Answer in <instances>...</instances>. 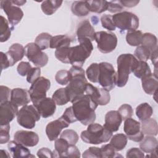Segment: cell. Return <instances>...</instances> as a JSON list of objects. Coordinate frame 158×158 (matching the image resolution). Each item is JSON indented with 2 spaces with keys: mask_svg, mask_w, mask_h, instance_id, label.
I'll list each match as a JSON object with an SVG mask.
<instances>
[{
  "mask_svg": "<svg viewBox=\"0 0 158 158\" xmlns=\"http://www.w3.org/2000/svg\"><path fill=\"white\" fill-rule=\"evenodd\" d=\"M69 72L70 80L65 88L69 102L73 103L84 95L88 83L85 77V72L81 67L72 66Z\"/></svg>",
  "mask_w": 158,
  "mask_h": 158,
  "instance_id": "cell-1",
  "label": "cell"
},
{
  "mask_svg": "<svg viewBox=\"0 0 158 158\" xmlns=\"http://www.w3.org/2000/svg\"><path fill=\"white\" fill-rule=\"evenodd\" d=\"M98 106L91 98L86 94L73 102L72 107L77 121L84 125H88L96 120L95 110Z\"/></svg>",
  "mask_w": 158,
  "mask_h": 158,
  "instance_id": "cell-2",
  "label": "cell"
},
{
  "mask_svg": "<svg viewBox=\"0 0 158 158\" xmlns=\"http://www.w3.org/2000/svg\"><path fill=\"white\" fill-rule=\"evenodd\" d=\"M79 45L70 47L69 54V64L72 66L81 67L93 49L91 41L87 38H78Z\"/></svg>",
  "mask_w": 158,
  "mask_h": 158,
  "instance_id": "cell-3",
  "label": "cell"
},
{
  "mask_svg": "<svg viewBox=\"0 0 158 158\" xmlns=\"http://www.w3.org/2000/svg\"><path fill=\"white\" fill-rule=\"evenodd\" d=\"M112 136V132L107 130L99 123H90L86 130L81 133L80 138L83 141L88 144H99L108 142Z\"/></svg>",
  "mask_w": 158,
  "mask_h": 158,
  "instance_id": "cell-4",
  "label": "cell"
},
{
  "mask_svg": "<svg viewBox=\"0 0 158 158\" xmlns=\"http://www.w3.org/2000/svg\"><path fill=\"white\" fill-rule=\"evenodd\" d=\"M137 59L131 54H122L117 57V73L116 85L118 87H123L127 84L129 74L133 72Z\"/></svg>",
  "mask_w": 158,
  "mask_h": 158,
  "instance_id": "cell-5",
  "label": "cell"
},
{
  "mask_svg": "<svg viewBox=\"0 0 158 158\" xmlns=\"http://www.w3.org/2000/svg\"><path fill=\"white\" fill-rule=\"evenodd\" d=\"M41 115L34 105L23 106L17 114V121L20 126L25 128L32 129L36 122L39 121Z\"/></svg>",
  "mask_w": 158,
  "mask_h": 158,
  "instance_id": "cell-6",
  "label": "cell"
},
{
  "mask_svg": "<svg viewBox=\"0 0 158 158\" xmlns=\"http://www.w3.org/2000/svg\"><path fill=\"white\" fill-rule=\"evenodd\" d=\"M112 20L115 26L120 29V32L127 30L131 31L136 30L139 27V18L133 13L123 11L112 15Z\"/></svg>",
  "mask_w": 158,
  "mask_h": 158,
  "instance_id": "cell-7",
  "label": "cell"
},
{
  "mask_svg": "<svg viewBox=\"0 0 158 158\" xmlns=\"http://www.w3.org/2000/svg\"><path fill=\"white\" fill-rule=\"evenodd\" d=\"M99 84L107 91L114 89L116 85L117 73L112 65L109 62H102L99 64Z\"/></svg>",
  "mask_w": 158,
  "mask_h": 158,
  "instance_id": "cell-8",
  "label": "cell"
},
{
  "mask_svg": "<svg viewBox=\"0 0 158 158\" xmlns=\"http://www.w3.org/2000/svg\"><path fill=\"white\" fill-rule=\"evenodd\" d=\"M50 86L51 81L44 77H40L31 83L28 91L31 101L35 106L46 98V92L49 89Z\"/></svg>",
  "mask_w": 158,
  "mask_h": 158,
  "instance_id": "cell-9",
  "label": "cell"
},
{
  "mask_svg": "<svg viewBox=\"0 0 158 158\" xmlns=\"http://www.w3.org/2000/svg\"><path fill=\"white\" fill-rule=\"evenodd\" d=\"M94 40L99 51L104 54L113 51L117 45V37L114 33L106 31L95 32Z\"/></svg>",
  "mask_w": 158,
  "mask_h": 158,
  "instance_id": "cell-10",
  "label": "cell"
},
{
  "mask_svg": "<svg viewBox=\"0 0 158 158\" xmlns=\"http://www.w3.org/2000/svg\"><path fill=\"white\" fill-rule=\"evenodd\" d=\"M25 55L37 67H43L48 62V55L35 43H30L25 46Z\"/></svg>",
  "mask_w": 158,
  "mask_h": 158,
  "instance_id": "cell-11",
  "label": "cell"
},
{
  "mask_svg": "<svg viewBox=\"0 0 158 158\" xmlns=\"http://www.w3.org/2000/svg\"><path fill=\"white\" fill-rule=\"evenodd\" d=\"M0 7L7 15L8 22L10 24L12 30H13L14 26L20 22L23 16L22 10L15 6L12 1H1Z\"/></svg>",
  "mask_w": 158,
  "mask_h": 158,
  "instance_id": "cell-12",
  "label": "cell"
},
{
  "mask_svg": "<svg viewBox=\"0 0 158 158\" xmlns=\"http://www.w3.org/2000/svg\"><path fill=\"white\" fill-rule=\"evenodd\" d=\"M123 131L127 138L133 141L140 142L144 138V134L141 128V123L131 117L125 120Z\"/></svg>",
  "mask_w": 158,
  "mask_h": 158,
  "instance_id": "cell-13",
  "label": "cell"
},
{
  "mask_svg": "<svg viewBox=\"0 0 158 158\" xmlns=\"http://www.w3.org/2000/svg\"><path fill=\"white\" fill-rule=\"evenodd\" d=\"M85 93L88 94L98 105H107L110 100L109 91L104 88H98L90 83L86 85Z\"/></svg>",
  "mask_w": 158,
  "mask_h": 158,
  "instance_id": "cell-14",
  "label": "cell"
},
{
  "mask_svg": "<svg viewBox=\"0 0 158 158\" xmlns=\"http://www.w3.org/2000/svg\"><path fill=\"white\" fill-rule=\"evenodd\" d=\"M18 106L7 101L0 104V123L4 125L9 123L18 113Z\"/></svg>",
  "mask_w": 158,
  "mask_h": 158,
  "instance_id": "cell-15",
  "label": "cell"
},
{
  "mask_svg": "<svg viewBox=\"0 0 158 158\" xmlns=\"http://www.w3.org/2000/svg\"><path fill=\"white\" fill-rule=\"evenodd\" d=\"M70 123L62 117L49 122L46 127V133L49 141L56 140L60 134L63 128H67Z\"/></svg>",
  "mask_w": 158,
  "mask_h": 158,
  "instance_id": "cell-16",
  "label": "cell"
},
{
  "mask_svg": "<svg viewBox=\"0 0 158 158\" xmlns=\"http://www.w3.org/2000/svg\"><path fill=\"white\" fill-rule=\"evenodd\" d=\"M14 138V140L27 147H33L39 142L38 134L31 131L19 130L15 133Z\"/></svg>",
  "mask_w": 158,
  "mask_h": 158,
  "instance_id": "cell-17",
  "label": "cell"
},
{
  "mask_svg": "<svg viewBox=\"0 0 158 158\" xmlns=\"http://www.w3.org/2000/svg\"><path fill=\"white\" fill-rule=\"evenodd\" d=\"M10 101L17 106L27 105L31 101L29 91L20 88L12 89L11 90Z\"/></svg>",
  "mask_w": 158,
  "mask_h": 158,
  "instance_id": "cell-18",
  "label": "cell"
},
{
  "mask_svg": "<svg viewBox=\"0 0 158 158\" xmlns=\"http://www.w3.org/2000/svg\"><path fill=\"white\" fill-rule=\"evenodd\" d=\"M7 148L12 157L14 158L34 157V156L31 155L30 151L25 146L15 140L9 141L7 144Z\"/></svg>",
  "mask_w": 158,
  "mask_h": 158,
  "instance_id": "cell-19",
  "label": "cell"
},
{
  "mask_svg": "<svg viewBox=\"0 0 158 158\" xmlns=\"http://www.w3.org/2000/svg\"><path fill=\"white\" fill-rule=\"evenodd\" d=\"M122 118L117 110H110L105 115L104 127L111 132L117 131L122 123Z\"/></svg>",
  "mask_w": 158,
  "mask_h": 158,
  "instance_id": "cell-20",
  "label": "cell"
},
{
  "mask_svg": "<svg viewBox=\"0 0 158 158\" xmlns=\"http://www.w3.org/2000/svg\"><path fill=\"white\" fill-rule=\"evenodd\" d=\"M43 118L52 116L56 109V104L52 98H45L35 106Z\"/></svg>",
  "mask_w": 158,
  "mask_h": 158,
  "instance_id": "cell-21",
  "label": "cell"
},
{
  "mask_svg": "<svg viewBox=\"0 0 158 158\" xmlns=\"http://www.w3.org/2000/svg\"><path fill=\"white\" fill-rule=\"evenodd\" d=\"M6 54L9 59L11 67L23 59L25 56V48L20 44L14 43L10 46L8 51Z\"/></svg>",
  "mask_w": 158,
  "mask_h": 158,
  "instance_id": "cell-22",
  "label": "cell"
},
{
  "mask_svg": "<svg viewBox=\"0 0 158 158\" xmlns=\"http://www.w3.org/2000/svg\"><path fill=\"white\" fill-rule=\"evenodd\" d=\"M94 29L88 20H84L79 23L77 30L78 38H87L92 41L94 40Z\"/></svg>",
  "mask_w": 158,
  "mask_h": 158,
  "instance_id": "cell-23",
  "label": "cell"
},
{
  "mask_svg": "<svg viewBox=\"0 0 158 158\" xmlns=\"http://www.w3.org/2000/svg\"><path fill=\"white\" fill-rule=\"evenodd\" d=\"M141 83L143 89L146 93L152 95L157 91L158 86L157 77L154 73L141 78Z\"/></svg>",
  "mask_w": 158,
  "mask_h": 158,
  "instance_id": "cell-24",
  "label": "cell"
},
{
  "mask_svg": "<svg viewBox=\"0 0 158 158\" xmlns=\"http://www.w3.org/2000/svg\"><path fill=\"white\" fill-rule=\"evenodd\" d=\"M141 128L144 135L147 136H156L158 133V125L157 121L149 118L141 123Z\"/></svg>",
  "mask_w": 158,
  "mask_h": 158,
  "instance_id": "cell-25",
  "label": "cell"
},
{
  "mask_svg": "<svg viewBox=\"0 0 158 158\" xmlns=\"http://www.w3.org/2000/svg\"><path fill=\"white\" fill-rule=\"evenodd\" d=\"M139 148L146 153H152L157 149V140L153 136H147L140 141Z\"/></svg>",
  "mask_w": 158,
  "mask_h": 158,
  "instance_id": "cell-26",
  "label": "cell"
},
{
  "mask_svg": "<svg viewBox=\"0 0 158 158\" xmlns=\"http://www.w3.org/2000/svg\"><path fill=\"white\" fill-rule=\"evenodd\" d=\"M71 10L74 15L78 17L86 16L90 12L87 1H74L72 4Z\"/></svg>",
  "mask_w": 158,
  "mask_h": 158,
  "instance_id": "cell-27",
  "label": "cell"
},
{
  "mask_svg": "<svg viewBox=\"0 0 158 158\" xmlns=\"http://www.w3.org/2000/svg\"><path fill=\"white\" fill-rule=\"evenodd\" d=\"M152 113V107L147 102L141 103L136 108V115L141 122L151 118Z\"/></svg>",
  "mask_w": 158,
  "mask_h": 158,
  "instance_id": "cell-28",
  "label": "cell"
},
{
  "mask_svg": "<svg viewBox=\"0 0 158 158\" xmlns=\"http://www.w3.org/2000/svg\"><path fill=\"white\" fill-rule=\"evenodd\" d=\"M62 1L47 0L42 2L41 8L44 14L47 15H51L61 6Z\"/></svg>",
  "mask_w": 158,
  "mask_h": 158,
  "instance_id": "cell-29",
  "label": "cell"
},
{
  "mask_svg": "<svg viewBox=\"0 0 158 158\" xmlns=\"http://www.w3.org/2000/svg\"><path fill=\"white\" fill-rule=\"evenodd\" d=\"M132 72L135 77L141 79L152 73L150 67L148 63L141 60H138V62L133 69Z\"/></svg>",
  "mask_w": 158,
  "mask_h": 158,
  "instance_id": "cell-30",
  "label": "cell"
},
{
  "mask_svg": "<svg viewBox=\"0 0 158 158\" xmlns=\"http://www.w3.org/2000/svg\"><path fill=\"white\" fill-rule=\"evenodd\" d=\"M69 146V143L64 138H57L54 142L55 149L53 151L54 157H65Z\"/></svg>",
  "mask_w": 158,
  "mask_h": 158,
  "instance_id": "cell-31",
  "label": "cell"
},
{
  "mask_svg": "<svg viewBox=\"0 0 158 158\" xmlns=\"http://www.w3.org/2000/svg\"><path fill=\"white\" fill-rule=\"evenodd\" d=\"M70 43L71 40L69 36L64 35H56L52 37L50 48L52 49H58L63 47H69Z\"/></svg>",
  "mask_w": 158,
  "mask_h": 158,
  "instance_id": "cell-32",
  "label": "cell"
},
{
  "mask_svg": "<svg viewBox=\"0 0 158 158\" xmlns=\"http://www.w3.org/2000/svg\"><path fill=\"white\" fill-rule=\"evenodd\" d=\"M127 136L123 133H117L112 136L110 144L116 151L122 150L127 144Z\"/></svg>",
  "mask_w": 158,
  "mask_h": 158,
  "instance_id": "cell-33",
  "label": "cell"
},
{
  "mask_svg": "<svg viewBox=\"0 0 158 158\" xmlns=\"http://www.w3.org/2000/svg\"><path fill=\"white\" fill-rule=\"evenodd\" d=\"M141 44L148 48L152 52L157 49V38L151 33H145L143 35Z\"/></svg>",
  "mask_w": 158,
  "mask_h": 158,
  "instance_id": "cell-34",
  "label": "cell"
},
{
  "mask_svg": "<svg viewBox=\"0 0 158 158\" xmlns=\"http://www.w3.org/2000/svg\"><path fill=\"white\" fill-rule=\"evenodd\" d=\"M11 27L9 26V22L1 15L0 21V41L1 43L7 41L10 37L11 35Z\"/></svg>",
  "mask_w": 158,
  "mask_h": 158,
  "instance_id": "cell-35",
  "label": "cell"
},
{
  "mask_svg": "<svg viewBox=\"0 0 158 158\" xmlns=\"http://www.w3.org/2000/svg\"><path fill=\"white\" fill-rule=\"evenodd\" d=\"M143 35L140 30L128 31L126 35L127 43L131 46H138L141 43Z\"/></svg>",
  "mask_w": 158,
  "mask_h": 158,
  "instance_id": "cell-36",
  "label": "cell"
},
{
  "mask_svg": "<svg viewBox=\"0 0 158 158\" xmlns=\"http://www.w3.org/2000/svg\"><path fill=\"white\" fill-rule=\"evenodd\" d=\"M89 4V11L95 13H102L107 10L108 1L103 0L87 1Z\"/></svg>",
  "mask_w": 158,
  "mask_h": 158,
  "instance_id": "cell-37",
  "label": "cell"
},
{
  "mask_svg": "<svg viewBox=\"0 0 158 158\" xmlns=\"http://www.w3.org/2000/svg\"><path fill=\"white\" fill-rule=\"evenodd\" d=\"M52 36L48 33H41L35 38V43L41 49L44 50L50 48Z\"/></svg>",
  "mask_w": 158,
  "mask_h": 158,
  "instance_id": "cell-38",
  "label": "cell"
},
{
  "mask_svg": "<svg viewBox=\"0 0 158 158\" xmlns=\"http://www.w3.org/2000/svg\"><path fill=\"white\" fill-rule=\"evenodd\" d=\"M52 99L54 100L56 104L59 106L65 105L68 102H69V99L67 97L65 88H61L57 89L53 93Z\"/></svg>",
  "mask_w": 158,
  "mask_h": 158,
  "instance_id": "cell-39",
  "label": "cell"
},
{
  "mask_svg": "<svg viewBox=\"0 0 158 158\" xmlns=\"http://www.w3.org/2000/svg\"><path fill=\"white\" fill-rule=\"evenodd\" d=\"M99 72V64L92 63L87 68L86 70V74L90 81L93 83H98Z\"/></svg>",
  "mask_w": 158,
  "mask_h": 158,
  "instance_id": "cell-40",
  "label": "cell"
},
{
  "mask_svg": "<svg viewBox=\"0 0 158 158\" xmlns=\"http://www.w3.org/2000/svg\"><path fill=\"white\" fill-rule=\"evenodd\" d=\"M151 53V51L148 48L143 45L137 46L134 52L135 57L136 58L139 60L144 62H146L150 58Z\"/></svg>",
  "mask_w": 158,
  "mask_h": 158,
  "instance_id": "cell-41",
  "label": "cell"
},
{
  "mask_svg": "<svg viewBox=\"0 0 158 158\" xmlns=\"http://www.w3.org/2000/svg\"><path fill=\"white\" fill-rule=\"evenodd\" d=\"M60 138L65 139L69 144H75L79 139L77 133L73 130L66 129L60 134Z\"/></svg>",
  "mask_w": 158,
  "mask_h": 158,
  "instance_id": "cell-42",
  "label": "cell"
},
{
  "mask_svg": "<svg viewBox=\"0 0 158 158\" xmlns=\"http://www.w3.org/2000/svg\"><path fill=\"white\" fill-rule=\"evenodd\" d=\"M69 47H63L56 49L55 51V57L56 59L64 64H69Z\"/></svg>",
  "mask_w": 158,
  "mask_h": 158,
  "instance_id": "cell-43",
  "label": "cell"
},
{
  "mask_svg": "<svg viewBox=\"0 0 158 158\" xmlns=\"http://www.w3.org/2000/svg\"><path fill=\"white\" fill-rule=\"evenodd\" d=\"M56 81L61 85H67L70 80V75L69 70H60L55 75Z\"/></svg>",
  "mask_w": 158,
  "mask_h": 158,
  "instance_id": "cell-44",
  "label": "cell"
},
{
  "mask_svg": "<svg viewBox=\"0 0 158 158\" xmlns=\"http://www.w3.org/2000/svg\"><path fill=\"white\" fill-rule=\"evenodd\" d=\"M101 151L102 157L104 158H112L117 157L118 156L122 157V156L117 154V153L115 152L116 151L110 144H107L102 146L101 148Z\"/></svg>",
  "mask_w": 158,
  "mask_h": 158,
  "instance_id": "cell-45",
  "label": "cell"
},
{
  "mask_svg": "<svg viewBox=\"0 0 158 158\" xmlns=\"http://www.w3.org/2000/svg\"><path fill=\"white\" fill-rule=\"evenodd\" d=\"M101 22L102 27L109 31L115 30L116 27L112 20V15L108 14H104L101 17Z\"/></svg>",
  "mask_w": 158,
  "mask_h": 158,
  "instance_id": "cell-46",
  "label": "cell"
},
{
  "mask_svg": "<svg viewBox=\"0 0 158 158\" xmlns=\"http://www.w3.org/2000/svg\"><path fill=\"white\" fill-rule=\"evenodd\" d=\"M117 111L120 115L122 120H125L128 118H130L133 114L132 107L128 104H123L120 106Z\"/></svg>",
  "mask_w": 158,
  "mask_h": 158,
  "instance_id": "cell-47",
  "label": "cell"
},
{
  "mask_svg": "<svg viewBox=\"0 0 158 158\" xmlns=\"http://www.w3.org/2000/svg\"><path fill=\"white\" fill-rule=\"evenodd\" d=\"M9 123L0 126V143L3 144L7 143L10 139Z\"/></svg>",
  "mask_w": 158,
  "mask_h": 158,
  "instance_id": "cell-48",
  "label": "cell"
},
{
  "mask_svg": "<svg viewBox=\"0 0 158 158\" xmlns=\"http://www.w3.org/2000/svg\"><path fill=\"white\" fill-rule=\"evenodd\" d=\"M82 157L84 158L88 157H96L101 158L102 157L101 148L98 147H89L86 149L82 155Z\"/></svg>",
  "mask_w": 158,
  "mask_h": 158,
  "instance_id": "cell-49",
  "label": "cell"
},
{
  "mask_svg": "<svg viewBox=\"0 0 158 158\" xmlns=\"http://www.w3.org/2000/svg\"><path fill=\"white\" fill-rule=\"evenodd\" d=\"M31 69H32V67L29 62H21L17 65V71L20 75L24 77L28 75V73H29V72Z\"/></svg>",
  "mask_w": 158,
  "mask_h": 158,
  "instance_id": "cell-50",
  "label": "cell"
},
{
  "mask_svg": "<svg viewBox=\"0 0 158 158\" xmlns=\"http://www.w3.org/2000/svg\"><path fill=\"white\" fill-rule=\"evenodd\" d=\"M41 69L40 67H32L27 75V81L29 83H32L40 77Z\"/></svg>",
  "mask_w": 158,
  "mask_h": 158,
  "instance_id": "cell-51",
  "label": "cell"
},
{
  "mask_svg": "<svg viewBox=\"0 0 158 158\" xmlns=\"http://www.w3.org/2000/svg\"><path fill=\"white\" fill-rule=\"evenodd\" d=\"M123 7L121 4L120 1H111L108 2L107 10L111 13L120 12L122 10Z\"/></svg>",
  "mask_w": 158,
  "mask_h": 158,
  "instance_id": "cell-52",
  "label": "cell"
},
{
  "mask_svg": "<svg viewBox=\"0 0 158 158\" xmlns=\"http://www.w3.org/2000/svg\"><path fill=\"white\" fill-rule=\"evenodd\" d=\"M64 120H65L69 123H73L77 121L72 109V107H68L64 111L63 115L61 116Z\"/></svg>",
  "mask_w": 158,
  "mask_h": 158,
  "instance_id": "cell-53",
  "label": "cell"
},
{
  "mask_svg": "<svg viewBox=\"0 0 158 158\" xmlns=\"http://www.w3.org/2000/svg\"><path fill=\"white\" fill-rule=\"evenodd\" d=\"M0 102L1 103L9 101L10 95H11V90L6 86L1 85L0 86Z\"/></svg>",
  "mask_w": 158,
  "mask_h": 158,
  "instance_id": "cell-54",
  "label": "cell"
},
{
  "mask_svg": "<svg viewBox=\"0 0 158 158\" xmlns=\"http://www.w3.org/2000/svg\"><path fill=\"white\" fill-rule=\"evenodd\" d=\"M80 152L75 144H69L65 157H80Z\"/></svg>",
  "mask_w": 158,
  "mask_h": 158,
  "instance_id": "cell-55",
  "label": "cell"
},
{
  "mask_svg": "<svg viewBox=\"0 0 158 158\" xmlns=\"http://www.w3.org/2000/svg\"><path fill=\"white\" fill-rule=\"evenodd\" d=\"M126 157L127 158L130 157H144V154L143 152L138 148H131L128 149L126 154Z\"/></svg>",
  "mask_w": 158,
  "mask_h": 158,
  "instance_id": "cell-56",
  "label": "cell"
},
{
  "mask_svg": "<svg viewBox=\"0 0 158 158\" xmlns=\"http://www.w3.org/2000/svg\"><path fill=\"white\" fill-rule=\"evenodd\" d=\"M37 156L38 157H48V158H52L54 157L53 152L51 151L48 148H42L39 149L37 152Z\"/></svg>",
  "mask_w": 158,
  "mask_h": 158,
  "instance_id": "cell-57",
  "label": "cell"
},
{
  "mask_svg": "<svg viewBox=\"0 0 158 158\" xmlns=\"http://www.w3.org/2000/svg\"><path fill=\"white\" fill-rule=\"evenodd\" d=\"M1 56V70L6 69L9 67H10V62L9 60V59L6 55V53H4L3 52H1L0 53Z\"/></svg>",
  "mask_w": 158,
  "mask_h": 158,
  "instance_id": "cell-58",
  "label": "cell"
},
{
  "mask_svg": "<svg viewBox=\"0 0 158 158\" xmlns=\"http://www.w3.org/2000/svg\"><path fill=\"white\" fill-rule=\"evenodd\" d=\"M121 4L123 7H133L136 6L139 2V1L138 0H130V1H120Z\"/></svg>",
  "mask_w": 158,
  "mask_h": 158,
  "instance_id": "cell-59",
  "label": "cell"
},
{
  "mask_svg": "<svg viewBox=\"0 0 158 158\" xmlns=\"http://www.w3.org/2000/svg\"><path fill=\"white\" fill-rule=\"evenodd\" d=\"M151 61L152 64L155 65V69H157V49L153 51L150 56Z\"/></svg>",
  "mask_w": 158,
  "mask_h": 158,
  "instance_id": "cell-60",
  "label": "cell"
},
{
  "mask_svg": "<svg viewBox=\"0 0 158 158\" xmlns=\"http://www.w3.org/2000/svg\"><path fill=\"white\" fill-rule=\"evenodd\" d=\"M26 1H12V2L15 5L17 6H23L24 4L26 3Z\"/></svg>",
  "mask_w": 158,
  "mask_h": 158,
  "instance_id": "cell-61",
  "label": "cell"
}]
</instances>
